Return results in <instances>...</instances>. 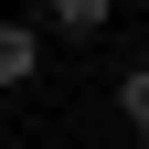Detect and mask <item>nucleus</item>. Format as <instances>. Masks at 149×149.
Wrapping results in <instances>:
<instances>
[{"instance_id":"1","label":"nucleus","mask_w":149,"mask_h":149,"mask_svg":"<svg viewBox=\"0 0 149 149\" xmlns=\"http://www.w3.org/2000/svg\"><path fill=\"white\" fill-rule=\"evenodd\" d=\"M43 74V22H0V96H22Z\"/></svg>"},{"instance_id":"3","label":"nucleus","mask_w":149,"mask_h":149,"mask_svg":"<svg viewBox=\"0 0 149 149\" xmlns=\"http://www.w3.org/2000/svg\"><path fill=\"white\" fill-rule=\"evenodd\" d=\"M117 117L149 139V64H128V74H117Z\"/></svg>"},{"instance_id":"2","label":"nucleus","mask_w":149,"mask_h":149,"mask_svg":"<svg viewBox=\"0 0 149 149\" xmlns=\"http://www.w3.org/2000/svg\"><path fill=\"white\" fill-rule=\"evenodd\" d=\"M43 22H53V32H64V43H96V32H107V0H53Z\"/></svg>"}]
</instances>
